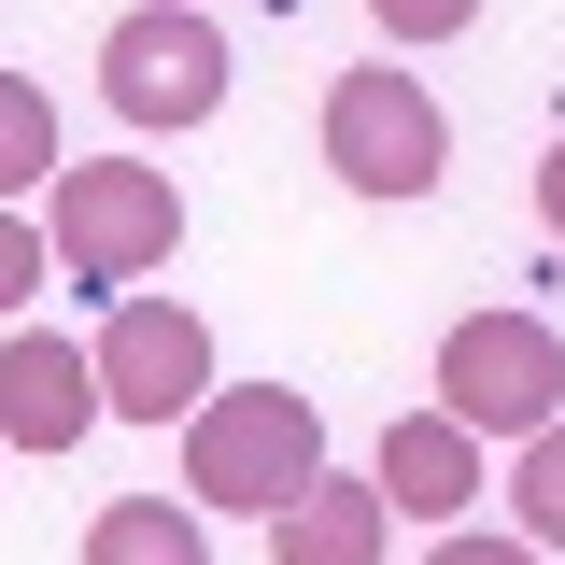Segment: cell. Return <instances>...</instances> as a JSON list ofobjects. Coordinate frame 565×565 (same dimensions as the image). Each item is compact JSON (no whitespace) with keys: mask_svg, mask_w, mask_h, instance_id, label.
Segmentation results:
<instances>
[{"mask_svg":"<svg viewBox=\"0 0 565 565\" xmlns=\"http://www.w3.org/2000/svg\"><path fill=\"white\" fill-rule=\"evenodd\" d=\"M326 481V411L297 396V382H212L199 411H184V509H255L282 523L297 494Z\"/></svg>","mask_w":565,"mask_h":565,"instance_id":"1","label":"cell"},{"mask_svg":"<svg viewBox=\"0 0 565 565\" xmlns=\"http://www.w3.org/2000/svg\"><path fill=\"white\" fill-rule=\"evenodd\" d=\"M43 199H57L43 255H57L85 297H141V282L184 255V199H170V170H141V156H71Z\"/></svg>","mask_w":565,"mask_h":565,"instance_id":"2","label":"cell"},{"mask_svg":"<svg viewBox=\"0 0 565 565\" xmlns=\"http://www.w3.org/2000/svg\"><path fill=\"white\" fill-rule=\"evenodd\" d=\"M326 170H340L353 199H438V170H452V114H438L396 57H367V71L326 85Z\"/></svg>","mask_w":565,"mask_h":565,"instance_id":"3","label":"cell"},{"mask_svg":"<svg viewBox=\"0 0 565 565\" xmlns=\"http://www.w3.org/2000/svg\"><path fill=\"white\" fill-rule=\"evenodd\" d=\"M438 411L467 438H537L565 411V326L552 311H467L438 340Z\"/></svg>","mask_w":565,"mask_h":565,"instance_id":"4","label":"cell"},{"mask_svg":"<svg viewBox=\"0 0 565 565\" xmlns=\"http://www.w3.org/2000/svg\"><path fill=\"white\" fill-rule=\"evenodd\" d=\"M99 99L128 114V128H212L226 114V29H212L199 0H141L99 29Z\"/></svg>","mask_w":565,"mask_h":565,"instance_id":"5","label":"cell"},{"mask_svg":"<svg viewBox=\"0 0 565 565\" xmlns=\"http://www.w3.org/2000/svg\"><path fill=\"white\" fill-rule=\"evenodd\" d=\"M85 367H99V411L114 424H184L212 396V326L184 297H114V326L85 340Z\"/></svg>","mask_w":565,"mask_h":565,"instance_id":"6","label":"cell"},{"mask_svg":"<svg viewBox=\"0 0 565 565\" xmlns=\"http://www.w3.org/2000/svg\"><path fill=\"white\" fill-rule=\"evenodd\" d=\"M367 481H382V509H396V523H467V509H481V438H467V424L424 396V411L382 424Z\"/></svg>","mask_w":565,"mask_h":565,"instance_id":"7","label":"cell"},{"mask_svg":"<svg viewBox=\"0 0 565 565\" xmlns=\"http://www.w3.org/2000/svg\"><path fill=\"white\" fill-rule=\"evenodd\" d=\"M85 424H99V367L57 326H14L0 340V452H71Z\"/></svg>","mask_w":565,"mask_h":565,"instance_id":"8","label":"cell"},{"mask_svg":"<svg viewBox=\"0 0 565 565\" xmlns=\"http://www.w3.org/2000/svg\"><path fill=\"white\" fill-rule=\"evenodd\" d=\"M382 537H396L382 481H340V467H326V481L269 523V565H382Z\"/></svg>","mask_w":565,"mask_h":565,"instance_id":"9","label":"cell"},{"mask_svg":"<svg viewBox=\"0 0 565 565\" xmlns=\"http://www.w3.org/2000/svg\"><path fill=\"white\" fill-rule=\"evenodd\" d=\"M85 565H212V523L170 509V494H114V509L85 523Z\"/></svg>","mask_w":565,"mask_h":565,"instance_id":"10","label":"cell"},{"mask_svg":"<svg viewBox=\"0 0 565 565\" xmlns=\"http://www.w3.org/2000/svg\"><path fill=\"white\" fill-rule=\"evenodd\" d=\"M71 156H57V99L29 85V71H0V199H43Z\"/></svg>","mask_w":565,"mask_h":565,"instance_id":"11","label":"cell"},{"mask_svg":"<svg viewBox=\"0 0 565 565\" xmlns=\"http://www.w3.org/2000/svg\"><path fill=\"white\" fill-rule=\"evenodd\" d=\"M509 537L523 552H565V411L523 438V467H509Z\"/></svg>","mask_w":565,"mask_h":565,"instance_id":"12","label":"cell"},{"mask_svg":"<svg viewBox=\"0 0 565 565\" xmlns=\"http://www.w3.org/2000/svg\"><path fill=\"white\" fill-rule=\"evenodd\" d=\"M367 29L382 43H452V29H481V0H367Z\"/></svg>","mask_w":565,"mask_h":565,"instance_id":"13","label":"cell"},{"mask_svg":"<svg viewBox=\"0 0 565 565\" xmlns=\"http://www.w3.org/2000/svg\"><path fill=\"white\" fill-rule=\"evenodd\" d=\"M57 269V255H43V226H29V212L0 199V326H14V311H29V282Z\"/></svg>","mask_w":565,"mask_h":565,"instance_id":"14","label":"cell"},{"mask_svg":"<svg viewBox=\"0 0 565 565\" xmlns=\"http://www.w3.org/2000/svg\"><path fill=\"white\" fill-rule=\"evenodd\" d=\"M424 565H537V552H523V537H481V523H438Z\"/></svg>","mask_w":565,"mask_h":565,"instance_id":"15","label":"cell"},{"mask_svg":"<svg viewBox=\"0 0 565 565\" xmlns=\"http://www.w3.org/2000/svg\"><path fill=\"white\" fill-rule=\"evenodd\" d=\"M537 226L565 241V128H552V156H537Z\"/></svg>","mask_w":565,"mask_h":565,"instance_id":"16","label":"cell"},{"mask_svg":"<svg viewBox=\"0 0 565 565\" xmlns=\"http://www.w3.org/2000/svg\"><path fill=\"white\" fill-rule=\"evenodd\" d=\"M199 14H212V0H199Z\"/></svg>","mask_w":565,"mask_h":565,"instance_id":"17","label":"cell"}]
</instances>
